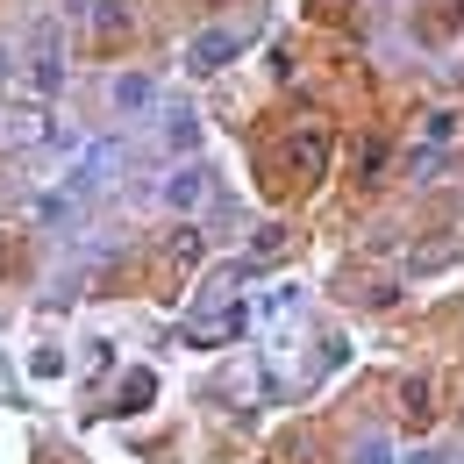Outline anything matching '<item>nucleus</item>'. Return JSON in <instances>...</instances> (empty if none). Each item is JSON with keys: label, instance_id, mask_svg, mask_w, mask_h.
<instances>
[{"label": "nucleus", "instance_id": "obj_1", "mask_svg": "<svg viewBox=\"0 0 464 464\" xmlns=\"http://www.w3.org/2000/svg\"><path fill=\"white\" fill-rule=\"evenodd\" d=\"M286 165L300 186H314V179L329 172V129L322 121H300V129H286Z\"/></svg>", "mask_w": 464, "mask_h": 464}, {"label": "nucleus", "instance_id": "obj_2", "mask_svg": "<svg viewBox=\"0 0 464 464\" xmlns=\"http://www.w3.org/2000/svg\"><path fill=\"white\" fill-rule=\"evenodd\" d=\"M229 58H236V36H222V29L193 44V72H208V64H229Z\"/></svg>", "mask_w": 464, "mask_h": 464}, {"label": "nucleus", "instance_id": "obj_3", "mask_svg": "<svg viewBox=\"0 0 464 464\" xmlns=\"http://www.w3.org/2000/svg\"><path fill=\"white\" fill-rule=\"evenodd\" d=\"M401 407H407V421H429V386H421V379H407V386H401Z\"/></svg>", "mask_w": 464, "mask_h": 464}, {"label": "nucleus", "instance_id": "obj_4", "mask_svg": "<svg viewBox=\"0 0 464 464\" xmlns=\"http://www.w3.org/2000/svg\"><path fill=\"white\" fill-rule=\"evenodd\" d=\"M165 200H172V208H193V200H200V172H179L172 186H165Z\"/></svg>", "mask_w": 464, "mask_h": 464}, {"label": "nucleus", "instance_id": "obj_5", "mask_svg": "<svg viewBox=\"0 0 464 464\" xmlns=\"http://www.w3.org/2000/svg\"><path fill=\"white\" fill-rule=\"evenodd\" d=\"M421 136H429V143H450V136H458V115H450V108L429 115V121H421Z\"/></svg>", "mask_w": 464, "mask_h": 464}]
</instances>
